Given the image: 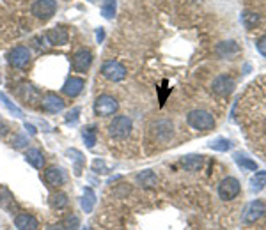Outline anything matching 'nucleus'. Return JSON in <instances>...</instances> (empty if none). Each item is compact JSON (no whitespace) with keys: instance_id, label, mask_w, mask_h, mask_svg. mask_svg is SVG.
I'll list each match as a JSON object with an SVG mask.
<instances>
[{"instance_id":"f257e3e1","label":"nucleus","mask_w":266,"mask_h":230,"mask_svg":"<svg viewBox=\"0 0 266 230\" xmlns=\"http://www.w3.org/2000/svg\"><path fill=\"white\" fill-rule=\"evenodd\" d=\"M187 122L190 124V127L197 131H210L215 127V117L206 110H192L187 115Z\"/></svg>"},{"instance_id":"f03ea898","label":"nucleus","mask_w":266,"mask_h":230,"mask_svg":"<svg viewBox=\"0 0 266 230\" xmlns=\"http://www.w3.org/2000/svg\"><path fill=\"white\" fill-rule=\"evenodd\" d=\"M131 127H133V122H131L130 117H126V115H117V117H114V120L108 124V135H110L112 138L123 140L131 133Z\"/></svg>"},{"instance_id":"7ed1b4c3","label":"nucleus","mask_w":266,"mask_h":230,"mask_svg":"<svg viewBox=\"0 0 266 230\" xmlns=\"http://www.w3.org/2000/svg\"><path fill=\"white\" fill-rule=\"evenodd\" d=\"M117 110H119V103H117V100H115L114 96L101 94L96 98V101H94L96 115H99V117H108V115H114Z\"/></svg>"},{"instance_id":"20e7f679","label":"nucleus","mask_w":266,"mask_h":230,"mask_svg":"<svg viewBox=\"0 0 266 230\" xmlns=\"http://www.w3.org/2000/svg\"><path fill=\"white\" fill-rule=\"evenodd\" d=\"M126 68L117 60H107L101 66V75H103V78L110 80V82H121V80L126 78Z\"/></svg>"},{"instance_id":"39448f33","label":"nucleus","mask_w":266,"mask_h":230,"mask_svg":"<svg viewBox=\"0 0 266 230\" xmlns=\"http://www.w3.org/2000/svg\"><path fill=\"white\" fill-rule=\"evenodd\" d=\"M57 11V2L55 0H36L32 4V14L39 18V20L46 21L50 20Z\"/></svg>"},{"instance_id":"423d86ee","label":"nucleus","mask_w":266,"mask_h":230,"mask_svg":"<svg viewBox=\"0 0 266 230\" xmlns=\"http://www.w3.org/2000/svg\"><path fill=\"white\" fill-rule=\"evenodd\" d=\"M235 87H236L235 80L227 75L217 76V78L213 80V84H211V91H213L217 96H220V98H226V96L233 94Z\"/></svg>"},{"instance_id":"0eeeda50","label":"nucleus","mask_w":266,"mask_h":230,"mask_svg":"<svg viewBox=\"0 0 266 230\" xmlns=\"http://www.w3.org/2000/svg\"><path fill=\"white\" fill-rule=\"evenodd\" d=\"M240 193V181L235 177H226L219 184V195L222 200H233Z\"/></svg>"},{"instance_id":"6e6552de","label":"nucleus","mask_w":266,"mask_h":230,"mask_svg":"<svg viewBox=\"0 0 266 230\" xmlns=\"http://www.w3.org/2000/svg\"><path fill=\"white\" fill-rule=\"evenodd\" d=\"M7 60L14 68H25L30 62V50L27 46H16L7 53Z\"/></svg>"},{"instance_id":"1a4fd4ad","label":"nucleus","mask_w":266,"mask_h":230,"mask_svg":"<svg viewBox=\"0 0 266 230\" xmlns=\"http://www.w3.org/2000/svg\"><path fill=\"white\" fill-rule=\"evenodd\" d=\"M73 69L76 73H85L92 64V53L89 50H78V52L73 55Z\"/></svg>"},{"instance_id":"9d476101","label":"nucleus","mask_w":266,"mask_h":230,"mask_svg":"<svg viewBox=\"0 0 266 230\" xmlns=\"http://www.w3.org/2000/svg\"><path fill=\"white\" fill-rule=\"evenodd\" d=\"M43 179H44V183H46L50 188H59L66 183V174L62 172V168L50 167V168H46Z\"/></svg>"},{"instance_id":"9b49d317","label":"nucleus","mask_w":266,"mask_h":230,"mask_svg":"<svg viewBox=\"0 0 266 230\" xmlns=\"http://www.w3.org/2000/svg\"><path fill=\"white\" fill-rule=\"evenodd\" d=\"M18 94H20L21 100H23L27 105H30V107L37 105V101H41V92L37 91L34 85H30V84H23V85H21L20 91H18Z\"/></svg>"},{"instance_id":"f8f14e48","label":"nucleus","mask_w":266,"mask_h":230,"mask_svg":"<svg viewBox=\"0 0 266 230\" xmlns=\"http://www.w3.org/2000/svg\"><path fill=\"white\" fill-rule=\"evenodd\" d=\"M215 52H217V55L220 59H233V57L240 53V46L236 41H222V43L217 44Z\"/></svg>"},{"instance_id":"ddd939ff","label":"nucleus","mask_w":266,"mask_h":230,"mask_svg":"<svg viewBox=\"0 0 266 230\" xmlns=\"http://www.w3.org/2000/svg\"><path fill=\"white\" fill-rule=\"evenodd\" d=\"M85 87V80L84 78H78V76H71V78L64 84L62 91L66 96H69V98H76V96L80 94V92L84 91Z\"/></svg>"},{"instance_id":"4468645a","label":"nucleus","mask_w":266,"mask_h":230,"mask_svg":"<svg viewBox=\"0 0 266 230\" xmlns=\"http://www.w3.org/2000/svg\"><path fill=\"white\" fill-rule=\"evenodd\" d=\"M68 39H69L68 32L60 27L50 28V30L46 32V41L52 44V46H64V44L68 43Z\"/></svg>"},{"instance_id":"2eb2a0df","label":"nucleus","mask_w":266,"mask_h":230,"mask_svg":"<svg viewBox=\"0 0 266 230\" xmlns=\"http://www.w3.org/2000/svg\"><path fill=\"white\" fill-rule=\"evenodd\" d=\"M266 213V207L263 202H259V200H256V202H252L251 206L247 207L245 211V216H243V220H245L247 223H254L256 220H259L263 215Z\"/></svg>"},{"instance_id":"dca6fc26","label":"nucleus","mask_w":266,"mask_h":230,"mask_svg":"<svg viewBox=\"0 0 266 230\" xmlns=\"http://www.w3.org/2000/svg\"><path fill=\"white\" fill-rule=\"evenodd\" d=\"M41 105H43V110L50 112V114H59V112L64 110V101L60 100L57 94H48L46 98L41 101Z\"/></svg>"},{"instance_id":"f3484780","label":"nucleus","mask_w":266,"mask_h":230,"mask_svg":"<svg viewBox=\"0 0 266 230\" xmlns=\"http://www.w3.org/2000/svg\"><path fill=\"white\" fill-rule=\"evenodd\" d=\"M14 223L18 227V230H37V220L32 215L21 213L14 218Z\"/></svg>"},{"instance_id":"a211bd4d","label":"nucleus","mask_w":266,"mask_h":230,"mask_svg":"<svg viewBox=\"0 0 266 230\" xmlns=\"http://www.w3.org/2000/svg\"><path fill=\"white\" fill-rule=\"evenodd\" d=\"M25 161L39 170V168H43V165H44V154L39 151V149H28V151L25 152Z\"/></svg>"},{"instance_id":"6ab92c4d","label":"nucleus","mask_w":266,"mask_h":230,"mask_svg":"<svg viewBox=\"0 0 266 230\" xmlns=\"http://www.w3.org/2000/svg\"><path fill=\"white\" fill-rule=\"evenodd\" d=\"M155 133L158 138L169 140L172 136V133H174V127H172V124L169 122V120H160L155 126Z\"/></svg>"},{"instance_id":"aec40b11","label":"nucleus","mask_w":266,"mask_h":230,"mask_svg":"<svg viewBox=\"0 0 266 230\" xmlns=\"http://www.w3.org/2000/svg\"><path fill=\"white\" fill-rule=\"evenodd\" d=\"M66 154H68L69 159H73V163H75V175H82V170H84V165H85L84 154L80 151H76V149H68Z\"/></svg>"},{"instance_id":"412c9836","label":"nucleus","mask_w":266,"mask_h":230,"mask_svg":"<svg viewBox=\"0 0 266 230\" xmlns=\"http://www.w3.org/2000/svg\"><path fill=\"white\" fill-rule=\"evenodd\" d=\"M96 206V195L94 191L91 190V188H85L84 190V197H82V209L85 211V213H91L92 209H94Z\"/></svg>"},{"instance_id":"4be33fe9","label":"nucleus","mask_w":266,"mask_h":230,"mask_svg":"<svg viewBox=\"0 0 266 230\" xmlns=\"http://www.w3.org/2000/svg\"><path fill=\"white\" fill-rule=\"evenodd\" d=\"M0 101H2V105H4L5 108H7L9 112H11L12 115H16V117H20V119H23L25 117V114H23V110H21L18 105H14L11 100L7 98V94H4V92H0Z\"/></svg>"},{"instance_id":"5701e85b","label":"nucleus","mask_w":266,"mask_h":230,"mask_svg":"<svg viewBox=\"0 0 266 230\" xmlns=\"http://www.w3.org/2000/svg\"><path fill=\"white\" fill-rule=\"evenodd\" d=\"M99 7H101V14L110 20L114 18L115 9H117V0H99Z\"/></svg>"},{"instance_id":"b1692460","label":"nucleus","mask_w":266,"mask_h":230,"mask_svg":"<svg viewBox=\"0 0 266 230\" xmlns=\"http://www.w3.org/2000/svg\"><path fill=\"white\" fill-rule=\"evenodd\" d=\"M50 204H52L53 209L60 211V209H66L69 206V200H68V195L62 193V191H57L55 195H52V199H50Z\"/></svg>"},{"instance_id":"393cba45","label":"nucleus","mask_w":266,"mask_h":230,"mask_svg":"<svg viewBox=\"0 0 266 230\" xmlns=\"http://www.w3.org/2000/svg\"><path fill=\"white\" fill-rule=\"evenodd\" d=\"M137 183L142 184L144 188H153L156 184V175L151 170H144L137 174Z\"/></svg>"},{"instance_id":"a878e982","label":"nucleus","mask_w":266,"mask_h":230,"mask_svg":"<svg viewBox=\"0 0 266 230\" xmlns=\"http://www.w3.org/2000/svg\"><path fill=\"white\" fill-rule=\"evenodd\" d=\"M242 23L247 30H252L259 23V16L254 11H243L242 12Z\"/></svg>"},{"instance_id":"bb28decb","label":"nucleus","mask_w":266,"mask_h":230,"mask_svg":"<svg viewBox=\"0 0 266 230\" xmlns=\"http://www.w3.org/2000/svg\"><path fill=\"white\" fill-rule=\"evenodd\" d=\"M203 165V156H185L183 158V167L188 172H195Z\"/></svg>"},{"instance_id":"cd10ccee","label":"nucleus","mask_w":266,"mask_h":230,"mask_svg":"<svg viewBox=\"0 0 266 230\" xmlns=\"http://www.w3.org/2000/svg\"><path fill=\"white\" fill-rule=\"evenodd\" d=\"M12 204H14V197H12V193L5 186H0V207L9 209Z\"/></svg>"},{"instance_id":"c85d7f7f","label":"nucleus","mask_w":266,"mask_h":230,"mask_svg":"<svg viewBox=\"0 0 266 230\" xmlns=\"http://www.w3.org/2000/svg\"><path fill=\"white\" fill-rule=\"evenodd\" d=\"M82 138H84L85 145H87L89 149H92V147L96 145V138H98L94 127H84V129H82Z\"/></svg>"},{"instance_id":"c756f323","label":"nucleus","mask_w":266,"mask_h":230,"mask_svg":"<svg viewBox=\"0 0 266 230\" xmlns=\"http://www.w3.org/2000/svg\"><path fill=\"white\" fill-rule=\"evenodd\" d=\"M251 186L254 191H261L266 186V172H256V175L251 179Z\"/></svg>"},{"instance_id":"7c9ffc66","label":"nucleus","mask_w":266,"mask_h":230,"mask_svg":"<svg viewBox=\"0 0 266 230\" xmlns=\"http://www.w3.org/2000/svg\"><path fill=\"white\" fill-rule=\"evenodd\" d=\"M60 225H62L66 230H78L80 229V218H78V216H75V215H69V216H66V218L62 220V223H60Z\"/></svg>"},{"instance_id":"2f4dec72","label":"nucleus","mask_w":266,"mask_h":230,"mask_svg":"<svg viewBox=\"0 0 266 230\" xmlns=\"http://www.w3.org/2000/svg\"><path fill=\"white\" fill-rule=\"evenodd\" d=\"M210 147L213 149V151H220V152H226L231 149V142L226 138H219V140H215V142L210 143Z\"/></svg>"},{"instance_id":"473e14b6","label":"nucleus","mask_w":266,"mask_h":230,"mask_svg":"<svg viewBox=\"0 0 266 230\" xmlns=\"http://www.w3.org/2000/svg\"><path fill=\"white\" fill-rule=\"evenodd\" d=\"M236 163H238L240 167L249 168V170H258V163L252 161V159H249V158H240V156H236Z\"/></svg>"},{"instance_id":"72a5a7b5","label":"nucleus","mask_w":266,"mask_h":230,"mask_svg":"<svg viewBox=\"0 0 266 230\" xmlns=\"http://www.w3.org/2000/svg\"><path fill=\"white\" fill-rule=\"evenodd\" d=\"M92 172H96V174H105V172H108V168H107V165H105V161L96 159V161L92 163Z\"/></svg>"},{"instance_id":"f704fd0d","label":"nucleus","mask_w":266,"mask_h":230,"mask_svg":"<svg viewBox=\"0 0 266 230\" xmlns=\"http://www.w3.org/2000/svg\"><path fill=\"white\" fill-rule=\"evenodd\" d=\"M11 145L14 147V149H23V147L27 145V138H25L23 135H16L14 138H12Z\"/></svg>"},{"instance_id":"c9c22d12","label":"nucleus","mask_w":266,"mask_h":230,"mask_svg":"<svg viewBox=\"0 0 266 230\" xmlns=\"http://www.w3.org/2000/svg\"><path fill=\"white\" fill-rule=\"evenodd\" d=\"M78 114H80V108H75V110L68 112V115H66V122H73V124H75L76 120H78Z\"/></svg>"},{"instance_id":"e433bc0d","label":"nucleus","mask_w":266,"mask_h":230,"mask_svg":"<svg viewBox=\"0 0 266 230\" xmlns=\"http://www.w3.org/2000/svg\"><path fill=\"white\" fill-rule=\"evenodd\" d=\"M258 50H259V53H261V55L266 57V34L258 41Z\"/></svg>"},{"instance_id":"4c0bfd02","label":"nucleus","mask_w":266,"mask_h":230,"mask_svg":"<svg viewBox=\"0 0 266 230\" xmlns=\"http://www.w3.org/2000/svg\"><path fill=\"white\" fill-rule=\"evenodd\" d=\"M25 127H27V131H28V133H30V135H36V127H34V126H32V124H25Z\"/></svg>"},{"instance_id":"58836bf2","label":"nucleus","mask_w":266,"mask_h":230,"mask_svg":"<svg viewBox=\"0 0 266 230\" xmlns=\"http://www.w3.org/2000/svg\"><path fill=\"white\" fill-rule=\"evenodd\" d=\"M96 37H98V41H99V43H101V41H103V37H105V32H103V28H99V30H98V34H96Z\"/></svg>"},{"instance_id":"ea45409f","label":"nucleus","mask_w":266,"mask_h":230,"mask_svg":"<svg viewBox=\"0 0 266 230\" xmlns=\"http://www.w3.org/2000/svg\"><path fill=\"white\" fill-rule=\"evenodd\" d=\"M46 230H66V229H64V227H62V225H60V223H59V225H50V227H48Z\"/></svg>"},{"instance_id":"a19ab883","label":"nucleus","mask_w":266,"mask_h":230,"mask_svg":"<svg viewBox=\"0 0 266 230\" xmlns=\"http://www.w3.org/2000/svg\"><path fill=\"white\" fill-rule=\"evenodd\" d=\"M89 2H96V0H89Z\"/></svg>"},{"instance_id":"79ce46f5","label":"nucleus","mask_w":266,"mask_h":230,"mask_svg":"<svg viewBox=\"0 0 266 230\" xmlns=\"http://www.w3.org/2000/svg\"><path fill=\"white\" fill-rule=\"evenodd\" d=\"M84 230H87V229H84Z\"/></svg>"}]
</instances>
